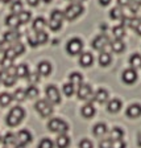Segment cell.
Returning a JSON list of instances; mask_svg holds the SVG:
<instances>
[{
	"instance_id": "6da1fadb",
	"label": "cell",
	"mask_w": 141,
	"mask_h": 148,
	"mask_svg": "<svg viewBox=\"0 0 141 148\" xmlns=\"http://www.w3.org/2000/svg\"><path fill=\"white\" fill-rule=\"evenodd\" d=\"M24 116H25L24 108H22L21 106H15V107L8 112L5 122H7V124H8L9 127H16V126H18V124L22 122Z\"/></svg>"
},
{
	"instance_id": "7a4b0ae2",
	"label": "cell",
	"mask_w": 141,
	"mask_h": 148,
	"mask_svg": "<svg viewBox=\"0 0 141 148\" xmlns=\"http://www.w3.org/2000/svg\"><path fill=\"white\" fill-rule=\"evenodd\" d=\"M48 128H49V131H52L54 134L63 135V134H66L69 131V124L65 120L59 119V118H53L48 123Z\"/></svg>"
},
{
	"instance_id": "3957f363",
	"label": "cell",
	"mask_w": 141,
	"mask_h": 148,
	"mask_svg": "<svg viewBox=\"0 0 141 148\" xmlns=\"http://www.w3.org/2000/svg\"><path fill=\"white\" fill-rule=\"evenodd\" d=\"M16 68H9L5 69V70H0V82L3 83L4 86L11 87L16 83Z\"/></svg>"
},
{
	"instance_id": "277c9868",
	"label": "cell",
	"mask_w": 141,
	"mask_h": 148,
	"mask_svg": "<svg viewBox=\"0 0 141 148\" xmlns=\"http://www.w3.org/2000/svg\"><path fill=\"white\" fill-rule=\"evenodd\" d=\"M65 18H67L69 21H73L78 16H80L83 13V5L78 3H73L65 9Z\"/></svg>"
},
{
	"instance_id": "5b68a950",
	"label": "cell",
	"mask_w": 141,
	"mask_h": 148,
	"mask_svg": "<svg viewBox=\"0 0 141 148\" xmlns=\"http://www.w3.org/2000/svg\"><path fill=\"white\" fill-rule=\"evenodd\" d=\"M34 108L38 114L42 118H48L53 114V106L50 102L45 101V99H41V101H37L36 105H34Z\"/></svg>"
},
{
	"instance_id": "8992f818",
	"label": "cell",
	"mask_w": 141,
	"mask_h": 148,
	"mask_svg": "<svg viewBox=\"0 0 141 148\" xmlns=\"http://www.w3.org/2000/svg\"><path fill=\"white\" fill-rule=\"evenodd\" d=\"M45 94H46V99L48 102H50L52 105H57L61 102V94H59V90L54 86V85H49V86L45 89Z\"/></svg>"
},
{
	"instance_id": "52a82bcc",
	"label": "cell",
	"mask_w": 141,
	"mask_h": 148,
	"mask_svg": "<svg viewBox=\"0 0 141 148\" xmlns=\"http://www.w3.org/2000/svg\"><path fill=\"white\" fill-rule=\"evenodd\" d=\"M83 49V42L80 38H71L70 41L67 42V45H66V50H67V53L70 56H77L79 54L80 52H82Z\"/></svg>"
},
{
	"instance_id": "ba28073f",
	"label": "cell",
	"mask_w": 141,
	"mask_h": 148,
	"mask_svg": "<svg viewBox=\"0 0 141 148\" xmlns=\"http://www.w3.org/2000/svg\"><path fill=\"white\" fill-rule=\"evenodd\" d=\"M110 38H108L106 34H99L98 37H95L94 38V41H92V48L95 50H100V52H104L106 46L110 45Z\"/></svg>"
},
{
	"instance_id": "9c48e42d",
	"label": "cell",
	"mask_w": 141,
	"mask_h": 148,
	"mask_svg": "<svg viewBox=\"0 0 141 148\" xmlns=\"http://www.w3.org/2000/svg\"><path fill=\"white\" fill-rule=\"evenodd\" d=\"M77 95H78V98L82 99V101H87V99H90L91 97H94L91 86L87 85V83H82V85H79V86H78V90H77Z\"/></svg>"
},
{
	"instance_id": "30bf717a",
	"label": "cell",
	"mask_w": 141,
	"mask_h": 148,
	"mask_svg": "<svg viewBox=\"0 0 141 148\" xmlns=\"http://www.w3.org/2000/svg\"><path fill=\"white\" fill-rule=\"evenodd\" d=\"M16 139H17V144L18 147H25L28 145L29 143L32 142V134L28 131V130H21V131H18L17 135H16Z\"/></svg>"
},
{
	"instance_id": "8fae6325",
	"label": "cell",
	"mask_w": 141,
	"mask_h": 148,
	"mask_svg": "<svg viewBox=\"0 0 141 148\" xmlns=\"http://www.w3.org/2000/svg\"><path fill=\"white\" fill-rule=\"evenodd\" d=\"M121 78H123L124 83H127V85H132V83H135L136 81H137V71H136L135 69L129 68V69H127V70L123 71Z\"/></svg>"
},
{
	"instance_id": "7c38bea8",
	"label": "cell",
	"mask_w": 141,
	"mask_h": 148,
	"mask_svg": "<svg viewBox=\"0 0 141 148\" xmlns=\"http://www.w3.org/2000/svg\"><path fill=\"white\" fill-rule=\"evenodd\" d=\"M3 148H20L17 144L16 135L12 132H8L3 138Z\"/></svg>"
},
{
	"instance_id": "4fadbf2b",
	"label": "cell",
	"mask_w": 141,
	"mask_h": 148,
	"mask_svg": "<svg viewBox=\"0 0 141 148\" xmlns=\"http://www.w3.org/2000/svg\"><path fill=\"white\" fill-rule=\"evenodd\" d=\"M20 37H21V33L18 31H16V29H13V31H9V32H5L3 36V41L4 42H17L18 40H20Z\"/></svg>"
},
{
	"instance_id": "5bb4252c",
	"label": "cell",
	"mask_w": 141,
	"mask_h": 148,
	"mask_svg": "<svg viewBox=\"0 0 141 148\" xmlns=\"http://www.w3.org/2000/svg\"><path fill=\"white\" fill-rule=\"evenodd\" d=\"M52 65H50V62L48 61H42L38 64V66H37V70H38V74L40 75H45V77H48V75H50V73H52Z\"/></svg>"
},
{
	"instance_id": "9a60e30c",
	"label": "cell",
	"mask_w": 141,
	"mask_h": 148,
	"mask_svg": "<svg viewBox=\"0 0 141 148\" xmlns=\"http://www.w3.org/2000/svg\"><path fill=\"white\" fill-rule=\"evenodd\" d=\"M92 62H94V57H92L91 53L84 52V53L80 54V57H79L80 66H83V68H90V66L92 65Z\"/></svg>"
},
{
	"instance_id": "2e32d148",
	"label": "cell",
	"mask_w": 141,
	"mask_h": 148,
	"mask_svg": "<svg viewBox=\"0 0 141 148\" xmlns=\"http://www.w3.org/2000/svg\"><path fill=\"white\" fill-rule=\"evenodd\" d=\"M141 115V106L137 105V103H133L128 108H127V116L132 118V119H136Z\"/></svg>"
},
{
	"instance_id": "e0dca14e",
	"label": "cell",
	"mask_w": 141,
	"mask_h": 148,
	"mask_svg": "<svg viewBox=\"0 0 141 148\" xmlns=\"http://www.w3.org/2000/svg\"><path fill=\"white\" fill-rule=\"evenodd\" d=\"M121 106H123L121 101L117 99V98H115V99H111V101L108 102L107 110L110 111V112H112V114H116V112H119V111L121 110Z\"/></svg>"
},
{
	"instance_id": "ac0fdd59",
	"label": "cell",
	"mask_w": 141,
	"mask_h": 148,
	"mask_svg": "<svg viewBox=\"0 0 141 148\" xmlns=\"http://www.w3.org/2000/svg\"><path fill=\"white\" fill-rule=\"evenodd\" d=\"M92 98L95 99L98 103H104V102H107V99H108V91L104 89H98Z\"/></svg>"
},
{
	"instance_id": "d6986e66",
	"label": "cell",
	"mask_w": 141,
	"mask_h": 148,
	"mask_svg": "<svg viewBox=\"0 0 141 148\" xmlns=\"http://www.w3.org/2000/svg\"><path fill=\"white\" fill-rule=\"evenodd\" d=\"M5 24L8 25L11 29H16V28L20 25V20H18V15H13V13H11V15L7 16L5 18Z\"/></svg>"
},
{
	"instance_id": "ffe728a7",
	"label": "cell",
	"mask_w": 141,
	"mask_h": 148,
	"mask_svg": "<svg viewBox=\"0 0 141 148\" xmlns=\"http://www.w3.org/2000/svg\"><path fill=\"white\" fill-rule=\"evenodd\" d=\"M111 49H112L114 53L120 54V53H123L125 50V44L121 40H114V41H111Z\"/></svg>"
},
{
	"instance_id": "44dd1931",
	"label": "cell",
	"mask_w": 141,
	"mask_h": 148,
	"mask_svg": "<svg viewBox=\"0 0 141 148\" xmlns=\"http://www.w3.org/2000/svg\"><path fill=\"white\" fill-rule=\"evenodd\" d=\"M29 75V69L25 64H20L16 66V77L17 78H27Z\"/></svg>"
},
{
	"instance_id": "7402d4cb",
	"label": "cell",
	"mask_w": 141,
	"mask_h": 148,
	"mask_svg": "<svg viewBox=\"0 0 141 148\" xmlns=\"http://www.w3.org/2000/svg\"><path fill=\"white\" fill-rule=\"evenodd\" d=\"M80 112H82V115H83L84 118L90 119V118H92L94 115H95V107H94L91 103H87V105H84V106L82 107Z\"/></svg>"
},
{
	"instance_id": "603a6c76",
	"label": "cell",
	"mask_w": 141,
	"mask_h": 148,
	"mask_svg": "<svg viewBox=\"0 0 141 148\" xmlns=\"http://www.w3.org/2000/svg\"><path fill=\"white\" fill-rule=\"evenodd\" d=\"M45 27H46V20L44 17H37L33 21V24H32V28H33L34 32H42Z\"/></svg>"
},
{
	"instance_id": "cb8c5ba5",
	"label": "cell",
	"mask_w": 141,
	"mask_h": 148,
	"mask_svg": "<svg viewBox=\"0 0 141 148\" xmlns=\"http://www.w3.org/2000/svg\"><path fill=\"white\" fill-rule=\"evenodd\" d=\"M92 132H94V135L98 136V138H100V136H104L106 134H107V126H106L104 123H98L94 126V128H92Z\"/></svg>"
},
{
	"instance_id": "d4e9b609",
	"label": "cell",
	"mask_w": 141,
	"mask_h": 148,
	"mask_svg": "<svg viewBox=\"0 0 141 148\" xmlns=\"http://www.w3.org/2000/svg\"><path fill=\"white\" fill-rule=\"evenodd\" d=\"M55 144H57L58 148H67L69 144H70V138H69L66 134L59 135L58 138H57V140H55Z\"/></svg>"
},
{
	"instance_id": "484cf974",
	"label": "cell",
	"mask_w": 141,
	"mask_h": 148,
	"mask_svg": "<svg viewBox=\"0 0 141 148\" xmlns=\"http://www.w3.org/2000/svg\"><path fill=\"white\" fill-rule=\"evenodd\" d=\"M123 136H124V131L121 128H119V127H115V128L111 130L110 139L112 142H115V140H123Z\"/></svg>"
},
{
	"instance_id": "4316f807",
	"label": "cell",
	"mask_w": 141,
	"mask_h": 148,
	"mask_svg": "<svg viewBox=\"0 0 141 148\" xmlns=\"http://www.w3.org/2000/svg\"><path fill=\"white\" fill-rule=\"evenodd\" d=\"M110 64H111V54L107 53L106 50L100 52V54H99V65L100 66H108Z\"/></svg>"
},
{
	"instance_id": "83f0119b",
	"label": "cell",
	"mask_w": 141,
	"mask_h": 148,
	"mask_svg": "<svg viewBox=\"0 0 141 148\" xmlns=\"http://www.w3.org/2000/svg\"><path fill=\"white\" fill-rule=\"evenodd\" d=\"M112 34H114L115 40H121L124 36H125V28L123 25H117L112 29Z\"/></svg>"
},
{
	"instance_id": "f1b7e54d",
	"label": "cell",
	"mask_w": 141,
	"mask_h": 148,
	"mask_svg": "<svg viewBox=\"0 0 141 148\" xmlns=\"http://www.w3.org/2000/svg\"><path fill=\"white\" fill-rule=\"evenodd\" d=\"M129 64H131V68L132 69H141V56L135 53V54L129 58Z\"/></svg>"
},
{
	"instance_id": "f546056e",
	"label": "cell",
	"mask_w": 141,
	"mask_h": 148,
	"mask_svg": "<svg viewBox=\"0 0 141 148\" xmlns=\"http://www.w3.org/2000/svg\"><path fill=\"white\" fill-rule=\"evenodd\" d=\"M110 16L111 18L114 20H120V18H124V11L120 7H115L110 11Z\"/></svg>"
},
{
	"instance_id": "4dcf8cb0",
	"label": "cell",
	"mask_w": 141,
	"mask_h": 148,
	"mask_svg": "<svg viewBox=\"0 0 141 148\" xmlns=\"http://www.w3.org/2000/svg\"><path fill=\"white\" fill-rule=\"evenodd\" d=\"M70 83H73L74 86H79V85H82V82H83V77H82V74L80 73H71L70 74Z\"/></svg>"
},
{
	"instance_id": "1f68e13d",
	"label": "cell",
	"mask_w": 141,
	"mask_h": 148,
	"mask_svg": "<svg viewBox=\"0 0 141 148\" xmlns=\"http://www.w3.org/2000/svg\"><path fill=\"white\" fill-rule=\"evenodd\" d=\"M13 97L8 92H3V94H0V106H3V107H7V106L12 102Z\"/></svg>"
},
{
	"instance_id": "d6a6232c",
	"label": "cell",
	"mask_w": 141,
	"mask_h": 148,
	"mask_svg": "<svg viewBox=\"0 0 141 148\" xmlns=\"http://www.w3.org/2000/svg\"><path fill=\"white\" fill-rule=\"evenodd\" d=\"M11 11H12L13 15H20V13L24 11V9H22V3L20 0H15L12 3V7H11Z\"/></svg>"
},
{
	"instance_id": "836d02e7",
	"label": "cell",
	"mask_w": 141,
	"mask_h": 148,
	"mask_svg": "<svg viewBox=\"0 0 141 148\" xmlns=\"http://www.w3.org/2000/svg\"><path fill=\"white\" fill-rule=\"evenodd\" d=\"M32 13L29 11H22L20 15H18V20H20V24H27V23L31 21Z\"/></svg>"
},
{
	"instance_id": "e575fe53",
	"label": "cell",
	"mask_w": 141,
	"mask_h": 148,
	"mask_svg": "<svg viewBox=\"0 0 141 148\" xmlns=\"http://www.w3.org/2000/svg\"><path fill=\"white\" fill-rule=\"evenodd\" d=\"M62 90H63V94L66 97H71L74 94V91H75V87H74L73 83H65L63 87H62Z\"/></svg>"
},
{
	"instance_id": "d590c367",
	"label": "cell",
	"mask_w": 141,
	"mask_h": 148,
	"mask_svg": "<svg viewBox=\"0 0 141 148\" xmlns=\"http://www.w3.org/2000/svg\"><path fill=\"white\" fill-rule=\"evenodd\" d=\"M36 37H37V44L38 45H42V44H45L46 41H48V38H49V36H48V33L46 32H36Z\"/></svg>"
},
{
	"instance_id": "8d00e7d4",
	"label": "cell",
	"mask_w": 141,
	"mask_h": 148,
	"mask_svg": "<svg viewBox=\"0 0 141 148\" xmlns=\"http://www.w3.org/2000/svg\"><path fill=\"white\" fill-rule=\"evenodd\" d=\"M25 94H27V98H36L38 95V89L34 85H31V86L25 90Z\"/></svg>"
},
{
	"instance_id": "74e56055",
	"label": "cell",
	"mask_w": 141,
	"mask_h": 148,
	"mask_svg": "<svg viewBox=\"0 0 141 148\" xmlns=\"http://www.w3.org/2000/svg\"><path fill=\"white\" fill-rule=\"evenodd\" d=\"M50 18L52 20H57V21H63L65 13L62 11H59V9H54L52 12V15H50Z\"/></svg>"
},
{
	"instance_id": "f35d334b",
	"label": "cell",
	"mask_w": 141,
	"mask_h": 148,
	"mask_svg": "<svg viewBox=\"0 0 141 148\" xmlns=\"http://www.w3.org/2000/svg\"><path fill=\"white\" fill-rule=\"evenodd\" d=\"M12 97H13V99H16V101H18V102H21V101H24V99L27 98V94H25V90L17 89Z\"/></svg>"
},
{
	"instance_id": "ab89813d",
	"label": "cell",
	"mask_w": 141,
	"mask_h": 148,
	"mask_svg": "<svg viewBox=\"0 0 141 148\" xmlns=\"http://www.w3.org/2000/svg\"><path fill=\"white\" fill-rule=\"evenodd\" d=\"M12 60H9L8 57H3V60L0 61V69L1 70H5V69L12 68Z\"/></svg>"
},
{
	"instance_id": "60d3db41",
	"label": "cell",
	"mask_w": 141,
	"mask_h": 148,
	"mask_svg": "<svg viewBox=\"0 0 141 148\" xmlns=\"http://www.w3.org/2000/svg\"><path fill=\"white\" fill-rule=\"evenodd\" d=\"M11 48H12V49L15 50V53H16V54H17V56L22 54V53L25 52V46L22 45L21 42H18V41H17V42H15V44H13V45L11 46Z\"/></svg>"
},
{
	"instance_id": "b9f144b4",
	"label": "cell",
	"mask_w": 141,
	"mask_h": 148,
	"mask_svg": "<svg viewBox=\"0 0 141 148\" xmlns=\"http://www.w3.org/2000/svg\"><path fill=\"white\" fill-rule=\"evenodd\" d=\"M62 27V21H57V20H52L50 18V21H49V28L52 29L53 32H57L59 31Z\"/></svg>"
},
{
	"instance_id": "7bdbcfd3",
	"label": "cell",
	"mask_w": 141,
	"mask_h": 148,
	"mask_svg": "<svg viewBox=\"0 0 141 148\" xmlns=\"http://www.w3.org/2000/svg\"><path fill=\"white\" fill-rule=\"evenodd\" d=\"M28 42H29V45L33 46V48H36V46H38V44H37V37H36V32H33V33H29L28 34Z\"/></svg>"
},
{
	"instance_id": "ee69618b",
	"label": "cell",
	"mask_w": 141,
	"mask_h": 148,
	"mask_svg": "<svg viewBox=\"0 0 141 148\" xmlns=\"http://www.w3.org/2000/svg\"><path fill=\"white\" fill-rule=\"evenodd\" d=\"M37 148H53V142L50 140V139L45 138V139H42V140L40 142V144H38V147Z\"/></svg>"
},
{
	"instance_id": "f6af8a7d",
	"label": "cell",
	"mask_w": 141,
	"mask_h": 148,
	"mask_svg": "<svg viewBox=\"0 0 141 148\" xmlns=\"http://www.w3.org/2000/svg\"><path fill=\"white\" fill-rule=\"evenodd\" d=\"M4 57H8L9 60H15L16 57H17V54L15 53V50L12 49V48H8V49H5V53H4Z\"/></svg>"
},
{
	"instance_id": "bcb514c9",
	"label": "cell",
	"mask_w": 141,
	"mask_h": 148,
	"mask_svg": "<svg viewBox=\"0 0 141 148\" xmlns=\"http://www.w3.org/2000/svg\"><path fill=\"white\" fill-rule=\"evenodd\" d=\"M99 148H112V140L111 139H103L99 143Z\"/></svg>"
},
{
	"instance_id": "7dc6e473",
	"label": "cell",
	"mask_w": 141,
	"mask_h": 148,
	"mask_svg": "<svg viewBox=\"0 0 141 148\" xmlns=\"http://www.w3.org/2000/svg\"><path fill=\"white\" fill-rule=\"evenodd\" d=\"M79 148H92V143L90 142L89 139H83L79 143Z\"/></svg>"
},
{
	"instance_id": "c3c4849f",
	"label": "cell",
	"mask_w": 141,
	"mask_h": 148,
	"mask_svg": "<svg viewBox=\"0 0 141 148\" xmlns=\"http://www.w3.org/2000/svg\"><path fill=\"white\" fill-rule=\"evenodd\" d=\"M38 75H40V74H34V73H29V75H28V79H29V82L32 83V85H34V83L36 82H38Z\"/></svg>"
},
{
	"instance_id": "681fc988",
	"label": "cell",
	"mask_w": 141,
	"mask_h": 148,
	"mask_svg": "<svg viewBox=\"0 0 141 148\" xmlns=\"http://www.w3.org/2000/svg\"><path fill=\"white\" fill-rule=\"evenodd\" d=\"M112 148H125V143L123 140H115L112 142Z\"/></svg>"
},
{
	"instance_id": "f907efd6",
	"label": "cell",
	"mask_w": 141,
	"mask_h": 148,
	"mask_svg": "<svg viewBox=\"0 0 141 148\" xmlns=\"http://www.w3.org/2000/svg\"><path fill=\"white\" fill-rule=\"evenodd\" d=\"M131 4V0H117V5L119 7H128Z\"/></svg>"
},
{
	"instance_id": "816d5d0a",
	"label": "cell",
	"mask_w": 141,
	"mask_h": 148,
	"mask_svg": "<svg viewBox=\"0 0 141 148\" xmlns=\"http://www.w3.org/2000/svg\"><path fill=\"white\" fill-rule=\"evenodd\" d=\"M28 1V4H29V5H32V7H36L37 4L40 3V0H27Z\"/></svg>"
},
{
	"instance_id": "f5cc1de1",
	"label": "cell",
	"mask_w": 141,
	"mask_h": 148,
	"mask_svg": "<svg viewBox=\"0 0 141 148\" xmlns=\"http://www.w3.org/2000/svg\"><path fill=\"white\" fill-rule=\"evenodd\" d=\"M99 3H100V5L106 7V5H108V4L111 3V0H99Z\"/></svg>"
},
{
	"instance_id": "db71d44e",
	"label": "cell",
	"mask_w": 141,
	"mask_h": 148,
	"mask_svg": "<svg viewBox=\"0 0 141 148\" xmlns=\"http://www.w3.org/2000/svg\"><path fill=\"white\" fill-rule=\"evenodd\" d=\"M131 4H135V5L140 7L141 5V0H131Z\"/></svg>"
},
{
	"instance_id": "11a10c76",
	"label": "cell",
	"mask_w": 141,
	"mask_h": 148,
	"mask_svg": "<svg viewBox=\"0 0 141 148\" xmlns=\"http://www.w3.org/2000/svg\"><path fill=\"white\" fill-rule=\"evenodd\" d=\"M135 31L137 32V34H140V36H141V21L138 23V25H137V27H136V29H135Z\"/></svg>"
},
{
	"instance_id": "9f6ffc18",
	"label": "cell",
	"mask_w": 141,
	"mask_h": 148,
	"mask_svg": "<svg viewBox=\"0 0 141 148\" xmlns=\"http://www.w3.org/2000/svg\"><path fill=\"white\" fill-rule=\"evenodd\" d=\"M82 1H83V0H74V3H78V4H80Z\"/></svg>"
},
{
	"instance_id": "6f0895ef",
	"label": "cell",
	"mask_w": 141,
	"mask_h": 148,
	"mask_svg": "<svg viewBox=\"0 0 141 148\" xmlns=\"http://www.w3.org/2000/svg\"><path fill=\"white\" fill-rule=\"evenodd\" d=\"M138 145H140V147H141V135L138 136Z\"/></svg>"
},
{
	"instance_id": "680465c9",
	"label": "cell",
	"mask_w": 141,
	"mask_h": 148,
	"mask_svg": "<svg viewBox=\"0 0 141 148\" xmlns=\"http://www.w3.org/2000/svg\"><path fill=\"white\" fill-rule=\"evenodd\" d=\"M0 1H3V3H9L11 0H0Z\"/></svg>"
},
{
	"instance_id": "91938a15",
	"label": "cell",
	"mask_w": 141,
	"mask_h": 148,
	"mask_svg": "<svg viewBox=\"0 0 141 148\" xmlns=\"http://www.w3.org/2000/svg\"><path fill=\"white\" fill-rule=\"evenodd\" d=\"M1 49H3V44L0 42V50H1Z\"/></svg>"
},
{
	"instance_id": "94428289",
	"label": "cell",
	"mask_w": 141,
	"mask_h": 148,
	"mask_svg": "<svg viewBox=\"0 0 141 148\" xmlns=\"http://www.w3.org/2000/svg\"><path fill=\"white\" fill-rule=\"evenodd\" d=\"M44 1H45V3H50V1H52V0H44Z\"/></svg>"
},
{
	"instance_id": "6125c7cd",
	"label": "cell",
	"mask_w": 141,
	"mask_h": 148,
	"mask_svg": "<svg viewBox=\"0 0 141 148\" xmlns=\"http://www.w3.org/2000/svg\"><path fill=\"white\" fill-rule=\"evenodd\" d=\"M0 142H1V139H0Z\"/></svg>"
},
{
	"instance_id": "be15d7a7",
	"label": "cell",
	"mask_w": 141,
	"mask_h": 148,
	"mask_svg": "<svg viewBox=\"0 0 141 148\" xmlns=\"http://www.w3.org/2000/svg\"><path fill=\"white\" fill-rule=\"evenodd\" d=\"M71 1H74V0H71Z\"/></svg>"
}]
</instances>
